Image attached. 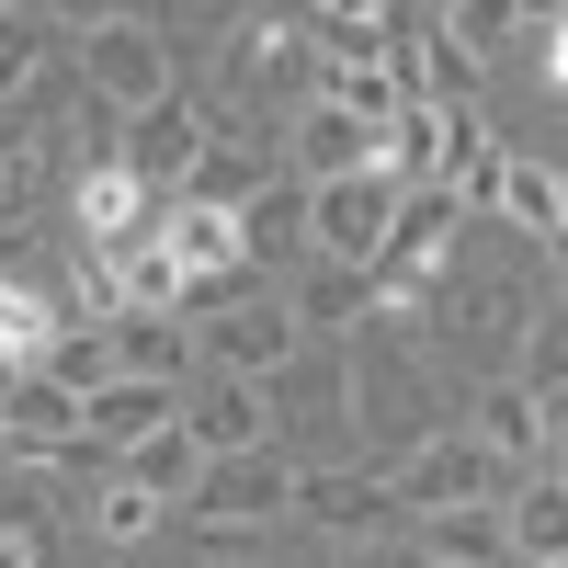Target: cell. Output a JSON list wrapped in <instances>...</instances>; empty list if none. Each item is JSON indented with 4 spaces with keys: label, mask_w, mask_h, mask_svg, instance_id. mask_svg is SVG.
Listing matches in <instances>:
<instances>
[{
    "label": "cell",
    "mask_w": 568,
    "mask_h": 568,
    "mask_svg": "<svg viewBox=\"0 0 568 568\" xmlns=\"http://www.w3.org/2000/svg\"><path fill=\"white\" fill-rule=\"evenodd\" d=\"M0 568H69L58 466H0Z\"/></svg>",
    "instance_id": "9"
},
{
    "label": "cell",
    "mask_w": 568,
    "mask_h": 568,
    "mask_svg": "<svg viewBox=\"0 0 568 568\" xmlns=\"http://www.w3.org/2000/svg\"><path fill=\"white\" fill-rule=\"evenodd\" d=\"M182 524H194V535H262L273 546V524H296V455L262 444V455L205 466V489L182 500Z\"/></svg>",
    "instance_id": "6"
},
{
    "label": "cell",
    "mask_w": 568,
    "mask_h": 568,
    "mask_svg": "<svg viewBox=\"0 0 568 568\" xmlns=\"http://www.w3.org/2000/svg\"><path fill=\"white\" fill-rule=\"evenodd\" d=\"M387 489H398L409 524H433V511H500L511 466H500L478 433H466V420H444V433H420V444L387 455Z\"/></svg>",
    "instance_id": "3"
},
{
    "label": "cell",
    "mask_w": 568,
    "mask_h": 568,
    "mask_svg": "<svg viewBox=\"0 0 568 568\" xmlns=\"http://www.w3.org/2000/svg\"><path fill=\"white\" fill-rule=\"evenodd\" d=\"M69 80H80V91H91V103H103L114 125L182 91L160 12H80V23H69Z\"/></svg>",
    "instance_id": "1"
},
{
    "label": "cell",
    "mask_w": 568,
    "mask_h": 568,
    "mask_svg": "<svg viewBox=\"0 0 568 568\" xmlns=\"http://www.w3.org/2000/svg\"><path fill=\"white\" fill-rule=\"evenodd\" d=\"M307 353V329L284 318V284H251V296H227L194 318V375H240V387H273L284 364Z\"/></svg>",
    "instance_id": "4"
},
{
    "label": "cell",
    "mask_w": 568,
    "mask_h": 568,
    "mask_svg": "<svg viewBox=\"0 0 568 568\" xmlns=\"http://www.w3.org/2000/svg\"><path fill=\"white\" fill-rule=\"evenodd\" d=\"M273 182V136H205V160L182 171V194L171 205H205V216H240L251 194Z\"/></svg>",
    "instance_id": "16"
},
{
    "label": "cell",
    "mask_w": 568,
    "mask_h": 568,
    "mask_svg": "<svg viewBox=\"0 0 568 568\" xmlns=\"http://www.w3.org/2000/svg\"><path fill=\"white\" fill-rule=\"evenodd\" d=\"M398 227V182L387 171H353V182H318L307 194V262H342V273H375Z\"/></svg>",
    "instance_id": "7"
},
{
    "label": "cell",
    "mask_w": 568,
    "mask_h": 568,
    "mask_svg": "<svg viewBox=\"0 0 568 568\" xmlns=\"http://www.w3.org/2000/svg\"><path fill=\"white\" fill-rule=\"evenodd\" d=\"M34 375H58L69 398H91V387H114V329H103V318H69L58 342H45V364H34Z\"/></svg>",
    "instance_id": "26"
},
{
    "label": "cell",
    "mask_w": 568,
    "mask_h": 568,
    "mask_svg": "<svg viewBox=\"0 0 568 568\" xmlns=\"http://www.w3.org/2000/svg\"><path fill=\"white\" fill-rule=\"evenodd\" d=\"M160 227V194H136L125 171H80L69 182V240L80 251H125V240H149Z\"/></svg>",
    "instance_id": "15"
},
{
    "label": "cell",
    "mask_w": 568,
    "mask_h": 568,
    "mask_svg": "<svg viewBox=\"0 0 568 568\" xmlns=\"http://www.w3.org/2000/svg\"><path fill=\"white\" fill-rule=\"evenodd\" d=\"M511 387H535L546 409L568 398V307H535V329H524V353H511Z\"/></svg>",
    "instance_id": "28"
},
{
    "label": "cell",
    "mask_w": 568,
    "mask_h": 568,
    "mask_svg": "<svg viewBox=\"0 0 568 568\" xmlns=\"http://www.w3.org/2000/svg\"><path fill=\"white\" fill-rule=\"evenodd\" d=\"M433 23H444V34L466 45V58H478V69H489V58H500V45H511V34H535V0H444V12H433Z\"/></svg>",
    "instance_id": "25"
},
{
    "label": "cell",
    "mask_w": 568,
    "mask_h": 568,
    "mask_svg": "<svg viewBox=\"0 0 568 568\" xmlns=\"http://www.w3.org/2000/svg\"><path fill=\"white\" fill-rule=\"evenodd\" d=\"M182 444H194L205 466H227V455H262V444H273V409H262V387H240V375H194V387H182Z\"/></svg>",
    "instance_id": "10"
},
{
    "label": "cell",
    "mask_w": 568,
    "mask_h": 568,
    "mask_svg": "<svg viewBox=\"0 0 568 568\" xmlns=\"http://www.w3.org/2000/svg\"><path fill=\"white\" fill-rule=\"evenodd\" d=\"M546 307H568V240H546Z\"/></svg>",
    "instance_id": "33"
},
{
    "label": "cell",
    "mask_w": 568,
    "mask_h": 568,
    "mask_svg": "<svg viewBox=\"0 0 568 568\" xmlns=\"http://www.w3.org/2000/svg\"><path fill=\"white\" fill-rule=\"evenodd\" d=\"M103 329H114V375L194 387V318H103Z\"/></svg>",
    "instance_id": "21"
},
{
    "label": "cell",
    "mask_w": 568,
    "mask_h": 568,
    "mask_svg": "<svg viewBox=\"0 0 568 568\" xmlns=\"http://www.w3.org/2000/svg\"><path fill=\"white\" fill-rule=\"evenodd\" d=\"M58 34H69L58 12H23V0H0V114H12V103H23V91H34L45 69H58V58H69V45H58Z\"/></svg>",
    "instance_id": "22"
},
{
    "label": "cell",
    "mask_w": 568,
    "mask_h": 568,
    "mask_svg": "<svg viewBox=\"0 0 568 568\" xmlns=\"http://www.w3.org/2000/svg\"><path fill=\"white\" fill-rule=\"evenodd\" d=\"M466 433H478L500 466H511V478H535V466H546V398L535 387H511V375H489V387H466Z\"/></svg>",
    "instance_id": "14"
},
{
    "label": "cell",
    "mask_w": 568,
    "mask_h": 568,
    "mask_svg": "<svg viewBox=\"0 0 568 568\" xmlns=\"http://www.w3.org/2000/svg\"><path fill=\"white\" fill-rule=\"evenodd\" d=\"M205 136H216V114L194 103V91H171V103H149V114H125V136H114V171L136 182V194H182V171L205 160Z\"/></svg>",
    "instance_id": "8"
},
{
    "label": "cell",
    "mask_w": 568,
    "mask_h": 568,
    "mask_svg": "<svg viewBox=\"0 0 568 568\" xmlns=\"http://www.w3.org/2000/svg\"><path fill=\"white\" fill-rule=\"evenodd\" d=\"M546 568H568V557H546Z\"/></svg>",
    "instance_id": "35"
},
{
    "label": "cell",
    "mask_w": 568,
    "mask_h": 568,
    "mask_svg": "<svg viewBox=\"0 0 568 568\" xmlns=\"http://www.w3.org/2000/svg\"><path fill=\"white\" fill-rule=\"evenodd\" d=\"M296 524H318L329 546H398L409 535V511L387 489V455H364V466H296Z\"/></svg>",
    "instance_id": "5"
},
{
    "label": "cell",
    "mask_w": 568,
    "mask_h": 568,
    "mask_svg": "<svg viewBox=\"0 0 568 568\" xmlns=\"http://www.w3.org/2000/svg\"><path fill=\"white\" fill-rule=\"evenodd\" d=\"M398 23H409V12H375V0H364V12H353V0H307V12H296V34H307V58H318V69L387 58V45H398Z\"/></svg>",
    "instance_id": "18"
},
{
    "label": "cell",
    "mask_w": 568,
    "mask_h": 568,
    "mask_svg": "<svg viewBox=\"0 0 568 568\" xmlns=\"http://www.w3.org/2000/svg\"><path fill=\"white\" fill-rule=\"evenodd\" d=\"M69 125H80V80L58 58L12 114H0V227H34L45 216V194H58V171H69Z\"/></svg>",
    "instance_id": "2"
},
{
    "label": "cell",
    "mask_w": 568,
    "mask_h": 568,
    "mask_svg": "<svg viewBox=\"0 0 568 568\" xmlns=\"http://www.w3.org/2000/svg\"><path fill=\"white\" fill-rule=\"evenodd\" d=\"M329 568H420V557H409V535H398V546H342Z\"/></svg>",
    "instance_id": "31"
},
{
    "label": "cell",
    "mask_w": 568,
    "mask_h": 568,
    "mask_svg": "<svg viewBox=\"0 0 568 568\" xmlns=\"http://www.w3.org/2000/svg\"><path fill=\"white\" fill-rule=\"evenodd\" d=\"M409 557L420 568H511V535H500V511H433V524H409Z\"/></svg>",
    "instance_id": "23"
},
{
    "label": "cell",
    "mask_w": 568,
    "mask_h": 568,
    "mask_svg": "<svg viewBox=\"0 0 568 568\" xmlns=\"http://www.w3.org/2000/svg\"><path fill=\"white\" fill-rule=\"evenodd\" d=\"M284 149V182H353V171H375V125H353V114H329V103H296V125L273 136Z\"/></svg>",
    "instance_id": "12"
},
{
    "label": "cell",
    "mask_w": 568,
    "mask_h": 568,
    "mask_svg": "<svg viewBox=\"0 0 568 568\" xmlns=\"http://www.w3.org/2000/svg\"><path fill=\"white\" fill-rule=\"evenodd\" d=\"M160 524H171V511H160L149 489H125V478H103V489H91V511H80V535H91V546H149Z\"/></svg>",
    "instance_id": "27"
},
{
    "label": "cell",
    "mask_w": 568,
    "mask_h": 568,
    "mask_svg": "<svg viewBox=\"0 0 568 568\" xmlns=\"http://www.w3.org/2000/svg\"><path fill=\"white\" fill-rule=\"evenodd\" d=\"M284 318H296L307 342H364L375 329V284L342 273V262H296L284 273Z\"/></svg>",
    "instance_id": "13"
},
{
    "label": "cell",
    "mask_w": 568,
    "mask_h": 568,
    "mask_svg": "<svg viewBox=\"0 0 568 568\" xmlns=\"http://www.w3.org/2000/svg\"><path fill=\"white\" fill-rule=\"evenodd\" d=\"M546 478H557V489H568V398H557V409H546Z\"/></svg>",
    "instance_id": "32"
},
{
    "label": "cell",
    "mask_w": 568,
    "mask_h": 568,
    "mask_svg": "<svg viewBox=\"0 0 568 568\" xmlns=\"http://www.w3.org/2000/svg\"><path fill=\"white\" fill-rule=\"evenodd\" d=\"M500 227H524L535 251L557 240V171H546V160H524V149H511V182H500Z\"/></svg>",
    "instance_id": "29"
},
{
    "label": "cell",
    "mask_w": 568,
    "mask_h": 568,
    "mask_svg": "<svg viewBox=\"0 0 568 568\" xmlns=\"http://www.w3.org/2000/svg\"><path fill=\"white\" fill-rule=\"evenodd\" d=\"M114 478H125V489H149L160 511H182V500L205 489V455L182 444V420H171V433H149V444H136V455H114Z\"/></svg>",
    "instance_id": "24"
},
{
    "label": "cell",
    "mask_w": 568,
    "mask_h": 568,
    "mask_svg": "<svg viewBox=\"0 0 568 568\" xmlns=\"http://www.w3.org/2000/svg\"><path fill=\"white\" fill-rule=\"evenodd\" d=\"M500 535H511V568H546V557H568V489L546 478V466L500 489Z\"/></svg>",
    "instance_id": "20"
},
{
    "label": "cell",
    "mask_w": 568,
    "mask_h": 568,
    "mask_svg": "<svg viewBox=\"0 0 568 568\" xmlns=\"http://www.w3.org/2000/svg\"><path fill=\"white\" fill-rule=\"evenodd\" d=\"M535 34H546V80L568 91V0H535Z\"/></svg>",
    "instance_id": "30"
},
{
    "label": "cell",
    "mask_w": 568,
    "mask_h": 568,
    "mask_svg": "<svg viewBox=\"0 0 568 568\" xmlns=\"http://www.w3.org/2000/svg\"><path fill=\"white\" fill-rule=\"evenodd\" d=\"M240 251H251V273H273V262L296 273L307 262V182H284V171L262 182V194L240 205Z\"/></svg>",
    "instance_id": "19"
},
{
    "label": "cell",
    "mask_w": 568,
    "mask_h": 568,
    "mask_svg": "<svg viewBox=\"0 0 568 568\" xmlns=\"http://www.w3.org/2000/svg\"><path fill=\"white\" fill-rule=\"evenodd\" d=\"M557 240H568V171H557Z\"/></svg>",
    "instance_id": "34"
},
{
    "label": "cell",
    "mask_w": 568,
    "mask_h": 568,
    "mask_svg": "<svg viewBox=\"0 0 568 568\" xmlns=\"http://www.w3.org/2000/svg\"><path fill=\"white\" fill-rule=\"evenodd\" d=\"M262 409H273V420H342V409H353V353H342V342H307V353L262 387Z\"/></svg>",
    "instance_id": "17"
},
{
    "label": "cell",
    "mask_w": 568,
    "mask_h": 568,
    "mask_svg": "<svg viewBox=\"0 0 568 568\" xmlns=\"http://www.w3.org/2000/svg\"><path fill=\"white\" fill-rule=\"evenodd\" d=\"M171 420H182V387L114 375V387H91V398H80V444L114 466V455H136V444H149V433H171Z\"/></svg>",
    "instance_id": "11"
}]
</instances>
